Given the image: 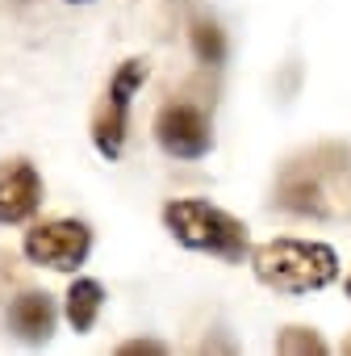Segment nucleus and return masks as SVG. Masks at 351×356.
<instances>
[{
    "label": "nucleus",
    "mask_w": 351,
    "mask_h": 356,
    "mask_svg": "<svg viewBox=\"0 0 351 356\" xmlns=\"http://www.w3.org/2000/svg\"><path fill=\"white\" fill-rule=\"evenodd\" d=\"M9 327H13V335H22V339H30V343L46 339L51 327H55V302H51L46 293H22V298H13V306H9Z\"/></svg>",
    "instance_id": "7"
},
{
    "label": "nucleus",
    "mask_w": 351,
    "mask_h": 356,
    "mask_svg": "<svg viewBox=\"0 0 351 356\" xmlns=\"http://www.w3.org/2000/svg\"><path fill=\"white\" fill-rule=\"evenodd\" d=\"M142 80H146V63L142 59H126L117 67V76L109 80V92H105V101H101V109L92 118V143H96V151L105 159H117L121 155L126 122H130V101L142 88Z\"/></svg>",
    "instance_id": "3"
},
{
    "label": "nucleus",
    "mask_w": 351,
    "mask_h": 356,
    "mask_svg": "<svg viewBox=\"0 0 351 356\" xmlns=\"http://www.w3.org/2000/svg\"><path fill=\"white\" fill-rule=\"evenodd\" d=\"M121 352H167V348L155 339H134V343H121Z\"/></svg>",
    "instance_id": "11"
},
{
    "label": "nucleus",
    "mask_w": 351,
    "mask_h": 356,
    "mask_svg": "<svg viewBox=\"0 0 351 356\" xmlns=\"http://www.w3.org/2000/svg\"><path fill=\"white\" fill-rule=\"evenodd\" d=\"M155 138L171 159H201L214 147L209 122L197 105H163L155 118Z\"/></svg>",
    "instance_id": "5"
},
{
    "label": "nucleus",
    "mask_w": 351,
    "mask_h": 356,
    "mask_svg": "<svg viewBox=\"0 0 351 356\" xmlns=\"http://www.w3.org/2000/svg\"><path fill=\"white\" fill-rule=\"evenodd\" d=\"M276 348H280V352H326V343H322L318 335H309L305 327H289V331L276 339Z\"/></svg>",
    "instance_id": "9"
},
{
    "label": "nucleus",
    "mask_w": 351,
    "mask_h": 356,
    "mask_svg": "<svg viewBox=\"0 0 351 356\" xmlns=\"http://www.w3.org/2000/svg\"><path fill=\"white\" fill-rule=\"evenodd\" d=\"M101 306H105V289H101V281L80 277V281L67 289V323H71L76 331H92Z\"/></svg>",
    "instance_id": "8"
},
{
    "label": "nucleus",
    "mask_w": 351,
    "mask_h": 356,
    "mask_svg": "<svg viewBox=\"0 0 351 356\" xmlns=\"http://www.w3.org/2000/svg\"><path fill=\"white\" fill-rule=\"evenodd\" d=\"M42 202V176L34 172V163L17 159L9 168H0V227L9 222H26Z\"/></svg>",
    "instance_id": "6"
},
{
    "label": "nucleus",
    "mask_w": 351,
    "mask_h": 356,
    "mask_svg": "<svg viewBox=\"0 0 351 356\" xmlns=\"http://www.w3.org/2000/svg\"><path fill=\"white\" fill-rule=\"evenodd\" d=\"M347 298H351V277H347Z\"/></svg>",
    "instance_id": "12"
},
{
    "label": "nucleus",
    "mask_w": 351,
    "mask_h": 356,
    "mask_svg": "<svg viewBox=\"0 0 351 356\" xmlns=\"http://www.w3.org/2000/svg\"><path fill=\"white\" fill-rule=\"evenodd\" d=\"M26 260L30 264H46L59 273H71L88 260L92 248V231L76 218H42L26 231Z\"/></svg>",
    "instance_id": "4"
},
{
    "label": "nucleus",
    "mask_w": 351,
    "mask_h": 356,
    "mask_svg": "<svg viewBox=\"0 0 351 356\" xmlns=\"http://www.w3.org/2000/svg\"><path fill=\"white\" fill-rule=\"evenodd\" d=\"M251 268L276 293H309L339 277V256L309 239H268L251 252Z\"/></svg>",
    "instance_id": "1"
},
{
    "label": "nucleus",
    "mask_w": 351,
    "mask_h": 356,
    "mask_svg": "<svg viewBox=\"0 0 351 356\" xmlns=\"http://www.w3.org/2000/svg\"><path fill=\"white\" fill-rule=\"evenodd\" d=\"M193 38H197V55H201L205 63H218V59H222V38H218L214 26H197Z\"/></svg>",
    "instance_id": "10"
},
{
    "label": "nucleus",
    "mask_w": 351,
    "mask_h": 356,
    "mask_svg": "<svg viewBox=\"0 0 351 356\" xmlns=\"http://www.w3.org/2000/svg\"><path fill=\"white\" fill-rule=\"evenodd\" d=\"M71 5H84V0H71Z\"/></svg>",
    "instance_id": "13"
},
{
    "label": "nucleus",
    "mask_w": 351,
    "mask_h": 356,
    "mask_svg": "<svg viewBox=\"0 0 351 356\" xmlns=\"http://www.w3.org/2000/svg\"><path fill=\"white\" fill-rule=\"evenodd\" d=\"M163 222L193 252H209L222 260H243V252H247V227L209 202H197V197L171 202V206H163Z\"/></svg>",
    "instance_id": "2"
}]
</instances>
